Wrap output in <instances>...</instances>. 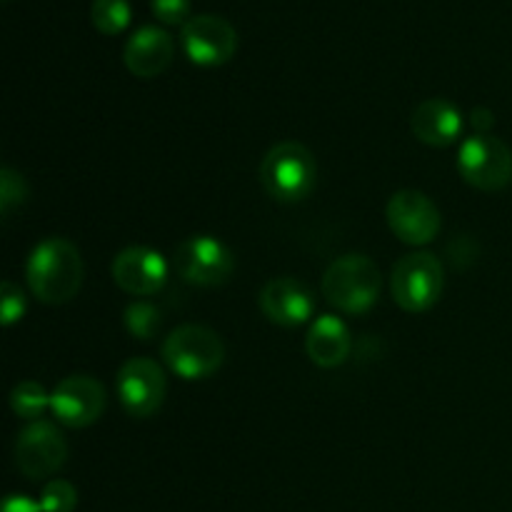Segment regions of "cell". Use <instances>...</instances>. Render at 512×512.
Wrapping results in <instances>:
<instances>
[{"label":"cell","mask_w":512,"mask_h":512,"mask_svg":"<svg viewBox=\"0 0 512 512\" xmlns=\"http://www.w3.org/2000/svg\"><path fill=\"white\" fill-rule=\"evenodd\" d=\"M68 460V445L53 423L35 420L15 443V465L28 480H45L58 473Z\"/></svg>","instance_id":"cell-8"},{"label":"cell","mask_w":512,"mask_h":512,"mask_svg":"<svg viewBox=\"0 0 512 512\" xmlns=\"http://www.w3.org/2000/svg\"><path fill=\"white\" fill-rule=\"evenodd\" d=\"M175 268L188 283L200 288H218L235 270L233 253L213 235H193L175 248Z\"/></svg>","instance_id":"cell-7"},{"label":"cell","mask_w":512,"mask_h":512,"mask_svg":"<svg viewBox=\"0 0 512 512\" xmlns=\"http://www.w3.org/2000/svg\"><path fill=\"white\" fill-rule=\"evenodd\" d=\"M175 43L168 30L158 25H143L128 38L123 50V60L128 70L138 78H155L173 63Z\"/></svg>","instance_id":"cell-15"},{"label":"cell","mask_w":512,"mask_h":512,"mask_svg":"<svg viewBox=\"0 0 512 512\" xmlns=\"http://www.w3.org/2000/svg\"><path fill=\"white\" fill-rule=\"evenodd\" d=\"M93 23L100 33L115 35L128 28L130 5L128 0H93Z\"/></svg>","instance_id":"cell-20"},{"label":"cell","mask_w":512,"mask_h":512,"mask_svg":"<svg viewBox=\"0 0 512 512\" xmlns=\"http://www.w3.org/2000/svg\"><path fill=\"white\" fill-rule=\"evenodd\" d=\"M258 303L265 318L275 325H283V328L303 325L315 310L313 293L308 290V285L295 278L268 280L265 288L260 290Z\"/></svg>","instance_id":"cell-14"},{"label":"cell","mask_w":512,"mask_h":512,"mask_svg":"<svg viewBox=\"0 0 512 512\" xmlns=\"http://www.w3.org/2000/svg\"><path fill=\"white\" fill-rule=\"evenodd\" d=\"M350 330L335 315H320L305 335V353L318 368H338L350 355Z\"/></svg>","instance_id":"cell-17"},{"label":"cell","mask_w":512,"mask_h":512,"mask_svg":"<svg viewBox=\"0 0 512 512\" xmlns=\"http://www.w3.org/2000/svg\"><path fill=\"white\" fill-rule=\"evenodd\" d=\"M390 230L398 240L408 245H428L440 233V210L433 200L420 190H400L388 200L385 208Z\"/></svg>","instance_id":"cell-9"},{"label":"cell","mask_w":512,"mask_h":512,"mask_svg":"<svg viewBox=\"0 0 512 512\" xmlns=\"http://www.w3.org/2000/svg\"><path fill=\"white\" fill-rule=\"evenodd\" d=\"M25 198H28V185H25L23 175L13 168L0 170V210L5 218H10V213L20 208Z\"/></svg>","instance_id":"cell-21"},{"label":"cell","mask_w":512,"mask_h":512,"mask_svg":"<svg viewBox=\"0 0 512 512\" xmlns=\"http://www.w3.org/2000/svg\"><path fill=\"white\" fill-rule=\"evenodd\" d=\"M473 125L475 128H480V133H485V130L493 125V115L488 113V110H475L473 113Z\"/></svg>","instance_id":"cell-26"},{"label":"cell","mask_w":512,"mask_h":512,"mask_svg":"<svg viewBox=\"0 0 512 512\" xmlns=\"http://www.w3.org/2000/svg\"><path fill=\"white\" fill-rule=\"evenodd\" d=\"M10 408L18 418L35 420L45 413V408H50V395L45 393L40 383L25 380V383L15 385L13 393H10Z\"/></svg>","instance_id":"cell-18"},{"label":"cell","mask_w":512,"mask_h":512,"mask_svg":"<svg viewBox=\"0 0 512 512\" xmlns=\"http://www.w3.org/2000/svg\"><path fill=\"white\" fill-rule=\"evenodd\" d=\"M50 410L68 428H88L103 415L105 388L90 375H70L50 395Z\"/></svg>","instance_id":"cell-12"},{"label":"cell","mask_w":512,"mask_h":512,"mask_svg":"<svg viewBox=\"0 0 512 512\" xmlns=\"http://www.w3.org/2000/svg\"><path fill=\"white\" fill-rule=\"evenodd\" d=\"M380 288L383 275L368 255H343L323 275L325 300L348 315H360L373 308Z\"/></svg>","instance_id":"cell-2"},{"label":"cell","mask_w":512,"mask_h":512,"mask_svg":"<svg viewBox=\"0 0 512 512\" xmlns=\"http://www.w3.org/2000/svg\"><path fill=\"white\" fill-rule=\"evenodd\" d=\"M165 373L155 360L130 358L118 370V395L133 418H150L165 400Z\"/></svg>","instance_id":"cell-10"},{"label":"cell","mask_w":512,"mask_h":512,"mask_svg":"<svg viewBox=\"0 0 512 512\" xmlns=\"http://www.w3.org/2000/svg\"><path fill=\"white\" fill-rule=\"evenodd\" d=\"M25 278L40 303H70L83 285V258L70 240L48 238L30 253Z\"/></svg>","instance_id":"cell-1"},{"label":"cell","mask_w":512,"mask_h":512,"mask_svg":"<svg viewBox=\"0 0 512 512\" xmlns=\"http://www.w3.org/2000/svg\"><path fill=\"white\" fill-rule=\"evenodd\" d=\"M75 505H78V493L68 480H50L40 493L43 512H73Z\"/></svg>","instance_id":"cell-22"},{"label":"cell","mask_w":512,"mask_h":512,"mask_svg":"<svg viewBox=\"0 0 512 512\" xmlns=\"http://www.w3.org/2000/svg\"><path fill=\"white\" fill-rule=\"evenodd\" d=\"M113 280L120 290L135 298L155 295L168 280V265L163 255L150 248H125L113 260Z\"/></svg>","instance_id":"cell-13"},{"label":"cell","mask_w":512,"mask_h":512,"mask_svg":"<svg viewBox=\"0 0 512 512\" xmlns=\"http://www.w3.org/2000/svg\"><path fill=\"white\" fill-rule=\"evenodd\" d=\"M410 128L420 143L433 145V148H448L463 133V115L448 100L430 98L413 110Z\"/></svg>","instance_id":"cell-16"},{"label":"cell","mask_w":512,"mask_h":512,"mask_svg":"<svg viewBox=\"0 0 512 512\" xmlns=\"http://www.w3.org/2000/svg\"><path fill=\"white\" fill-rule=\"evenodd\" d=\"M3 512H43V508H40V503H33L30 498H25V495H10L5 500Z\"/></svg>","instance_id":"cell-25"},{"label":"cell","mask_w":512,"mask_h":512,"mask_svg":"<svg viewBox=\"0 0 512 512\" xmlns=\"http://www.w3.org/2000/svg\"><path fill=\"white\" fill-rule=\"evenodd\" d=\"M458 170L468 185L495 193L512 183V150L500 138L478 133L460 145Z\"/></svg>","instance_id":"cell-6"},{"label":"cell","mask_w":512,"mask_h":512,"mask_svg":"<svg viewBox=\"0 0 512 512\" xmlns=\"http://www.w3.org/2000/svg\"><path fill=\"white\" fill-rule=\"evenodd\" d=\"M315 180H318V165L313 153L293 140L273 145L260 163V183L275 200L283 203L308 198L315 188Z\"/></svg>","instance_id":"cell-3"},{"label":"cell","mask_w":512,"mask_h":512,"mask_svg":"<svg viewBox=\"0 0 512 512\" xmlns=\"http://www.w3.org/2000/svg\"><path fill=\"white\" fill-rule=\"evenodd\" d=\"M125 328L138 340H153L163 328V313L150 303H133L125 310Z\"/></svg>","instance_id":"cell-19"},{"label":"cell","mask_w":512,"mask_h":512,"mask_svg":"<svg viewBox=\"0 0 512 512\" xmlns=\"http://www.w3.org/2000/svg\"><path fill=\"white\" fill-rule=\"evenodd\" d=\"M163 360L180 378L205 380L223 365L225 343L205 325H180L165 338Z\"/></svg>","instance_id":"cell-4"},{"label":"cell","mask_w":512,"mask_h":512,"mask_svg":"<svg viewBox=\"0 0 512 512\" xmlns=\"http://www.w3.org/2000/svg\"><path fill=\"white\" fill-rule=\"evenodd\" d=\"M443 263L433 253H410L393 268L390 288L395 303L408 313H425L443 295Z\"/></svg>","instance_id":"cell-5"},{"label":"cell","mask_w":512,"mask_h":512,"mask_svg":"<svg viewBox=\"0 0 512 512\" xmlns=\"http://www.w3.org/2000/svg\"><path fill=\"white\" fill-rule=\"evenodd\" d=\"M0 313H3V325L10 328L13 323H18L25 313V295L13 280H5L3 288H0Z\"/></svg>","instance_id":"cell-23"},{"label":"cell","mask_w":512,"mask_h":512,"mask_svg":"<svg viewBox=\"0 0 512 512\" xmlns=\"http://www.w3.org/2000/svg\"><path fill=\"white\" fill-rule=\"evenodd\" d=\"M153 13L168 25H185L190 20V0H153Z\"/></svg>","instance_id":"cell-24"},{"label":"cell","mask_w":512,"mask_h":512,"mask_svg":"<svg viewBox=\"0 0 512 512\" xmlns=\"http://www.w3.org/2000/svg\"><path fill=\"white\" fill-rule=\"evenodd\" d=\"M183 48L195 65L213 68L233 58L238 48V33L220 15H193L183 25Z\"/></svg>","instance_id":"cell-11"}]
</instances>
